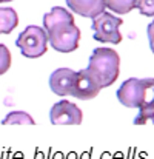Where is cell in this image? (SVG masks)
<instances>
[{
    "mask_svg": "<svg viewBox=\"0 0 154 159\" xmlns=\"http://www.w3.org/2000/svg\"><path fill=\"white\" fill-rule=\"evenodd\" d=\"M86 70L99 79L102 88L111 87L119 77L120 57L117 51L111 48H105V47L96 48L90 57V63Z\"/></svg>",
    "mask_w": 154,
    "mask_h": 159,
    "instance_id": "cell-3",
    "label": "cell"
},
{
    "mask_svg": "<svg viewBox=\"0 0 154 159\" xmlns=\"http://www.w3.org/2000/svg\"><path fill=\"white\" fill-rule=\"evenodd\" d=\"M116 96L123 107L139 108V114L134 119L136 125L150 122V117L154 114V79H126Z\"/></svg>",
    "mask_w": 154,
    "mask_h": 159,
    "instance_id": "cell-2",
    "label": "cell"
},
{
    "mask_svg": "<svg viewBox=\"0 0 154 159\" xmlns=\"http://www.w3.org/2000/svg\"><path fill=\"white\" fill-rule=\"evenodd\" d=\"M19 25V14L12 8H0V34H9Z\"/></svg>",
    "mask_w": 154,
    "mask_h": 159,
    "instance_id": "cell-10",
    "label": "cell"
},
{
    "mask_svg": "<svg viewBox=\"0 0 154 159\" xmlns=\"http://www.w3.org/2000/svg\"><path fill=\"white\" fill-rule=\"evenodd\" d=\"M82 110L69 101H59L50 110V120L52 125H79L82 124Z\"/></svg>",
    "mask_w": 154,
    "mask_h": 159,
    "instance_id": "cell-7",
    "label": "cell"
},
{
    "mask_svg": "<svg viewBox=\"0 0 154 159\" xmlns=\"http://www.w3.org/2000/svg\"><path fill=\"white\" fill-rule=\"evenodd\" d=\"M3 125H36V120L25 111H11L3 120Z\"/></svg>",
    "mask_w": 154,
    "mask_h": 159,
    "instance_id": "cell-11",
    "label": "cell"
},
{
    "mask_svg": "<svg viewBox=\"0 0 154 159\" xmlns=\"http://www.w3.org/2000/svg\"><path fill=\"white\" fill-rule=\"evenodd\" d=\"M142 16L147 17H154V0H137V6H136Z\"/></svg>",
    "mask_w": 154,
    "mask_h": 159,
    "instance_id": "cell-14",
    "label": "cell"
},
{
    "mask_svg": "<svg viewBox=\"0 0 154 159\" xmlns=\"http://www.w3.org/2000/svg\"><path fill=\"white\" fill-rule=\"evenodd\" d=\"M54 159H62V155H60V153H57V155L54 156Z\"/></svg>",
    "mask_w": 154,
    "mask_h": 159,
    "instance_id": "cell-17",
    "label": "cell"
},
{
    "mask_svg": "<svg viewBox=\"0 0 154 159\" xmlns=\"http://www.w3.org/2000/svg\"><path fill=\"white\" fill-rule=\"evenodd\" d=\"M123 20L122 17H117L111 12L103 11L97 17L93 19V33L94 40L103 42V43H112L117 45L122 42V34L119 28L122 26Z\"/></svg>",
    "mask_w": 154,
    "mask_h": 159,
    "instance_id": "cell-5",
    "label": "cell"
},
{
    "mask_svg": "<svg viewBox=\"0 0 154 159\" xmlns=\"http://www.w3.org/2000/svg\"><path fill=\"white\" fill-rule=\"evenodd\" d=\"M76 71L71 68H57L50 76V88L54 94L63 98L71 96V90L74 85Z\"/></svg>",
    "mask_w": 154,
    "mask_h": 159,
    "instance_id": "cell-8",
    "label": "cell"
},
{
    "mask_svg": "<svg viewBox=\"0 0 154 159\" xmlns=\"http://www.w3.org/2000/svg\"><path fill=\"white\" fill-rule=\"evenodd\" d=\"M66 5L74 14L86 19L97 17L106 8L105 0H66Z\"/></svg>",
    "mask_w": 154,
    "mask_h": 159,
    "instance_id": "cell-9",
    "label": "cell"
},
{
    "mask_svg": "<svg viewBox=\"0 0 154 159\" xmlns=\"http://www.w3.org/2000/svg\"><path fill=\"white\" fill-rule=\"evenodd\" d=\"M150 122H153V124H154V114L151 116V117H150Z\"/></svg>",
    "mask_w": 154,
    "mask_h": 159,
    "instance_id": "cell-19",
    "label": "cell"
},
{
    "mask_svg": "<svg viewBox=\"0 0 154 159\" xmlns=\"http://www.w3.org/2000/svg\"><path fill=\"white\" fill-rule=\"evenodd\" d=\"M100 90H102V85L93 73H90L86 68L76 71L74 85L71 90L73 98L80 99V101H91L100 93Z\"/></svg>",
    "mask_w": 154,
    "mask_h": 159,
    "instance_id": "cell-6",
    "label": "cell"
},
{
    "mask_svg": "<svg viewBox=\"0 0 154 159\" xmlns=\"http://www.w3.org/2000/svg\"><path fill=\"white\" fill-rule=\"evenodd\" d=\"M11 66V53L6 48V45L0 43V76L5 74Z\"/></svg>",
    "mask_w": 154,
    "mask_h": 159,
    "instance_id": "cell-13",
    "label": "cell"
},
{
    "mask_svg": "<svg viewBox=\"0 0 154 159\" xmlns=\"http://www.w3.org/2000/svg\"><path fill=\"white\" fill-rule=\"evenodd\" d=\"M15 45L25 57L29 59L42 57L48 50V34L45 28L29 25L26 26V30H23L19 34Z\"/></svg>",
    "mask_w": 154,
    "mask_h": 159,
    "instance_id": "cell-4",
    "label": "cell"
},
{
    "mask_svg": "<svg viewBox=\"0 0 154 159\" xmlns=\"http://www.w3.org/2000/svg\"><path fill=\"white\" fill-rule=\"evenodd\" d=\"M36 159H43V156H42V153H37V156H36Z\"/></svg>",
    "mask_w": 154,
    "mask_h": 159,
    "instance_id": "cell-16",
    "label": "cell"
},
{
    "mask_svg": "<svg viewBox=\"0 0 154 159\" xmlns=\"http://www.w3.org/2000/svg\"><path fill=\"white\" fill-rule=\"evenodd\" d=\"M5 2H12V0H0V3H5Z\"/></svg>",
    "mask_w": 154,
    "mask_h": 159,
    "instance_id": "cell-20",
    "label": "cell"
},
{
    "mask_svg": "<svg viewBox=\"0 0 154 159\" xmlns=\"http://www.w3.org/2000/svg\"><path fill=\"white\" fill-rule=\"evenodd\" d=\"M43 26L48 34V42L59 53H73L80 43V30L74 23V16L62 8L54 6L43 16Z\"/></svg>",
    "mask_w": 154,
    "mask_h": 159,
    "instance_id": "cell-1",
    "label": "cell"
},
{
    "mask_svg": "<svg viewBox=\"0 0 154 159\" xmlns=\"http://www.w3.org/2000/svg\"><path fill=\"white\" fill-rule=\"evenodd\" d=\"M147 34H148V40H150V48H151V51H153V54H154V20L148 25Z\"/></svg>",
    "mask_w": 154,
    "mask_h": 159,
    "instance_id": "cell-15",
    "label": "cell"
},
{
    "mask_svg": "<svg viewBox=\"0 0 154 159\" xmlns=\"http://www.w3.org/2000/svg\"><path fill=\"white\" fill-rule=\"evenodd\" d=\"M68 159H76V155H74V153H71V155L68 156Z\"/></svg>",
    "mask_w": 154,
    "mask_h": 159,
    "instance_id": "cell-18",
    "label": "cell"
},
{
    "mask_svg": "<svg viewBox=\"0 0 154 159\" xmlns=\"http://www.w3.org/2000/svg\"><path fill=\"white\" fill-rule=\"evenodd\" d=\"M105 3L114 14H128L137 6V0H105Z\"/></svg>",
    "mask_w": 154,
    "mask_h": 159,
    "instance_id": "cell-12",
    "label": "cell"
}]
</instances>
